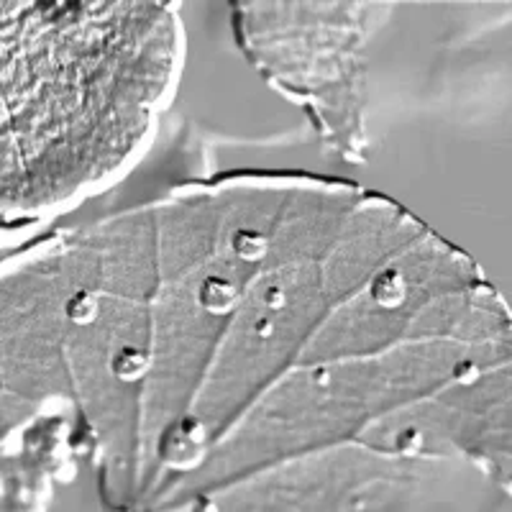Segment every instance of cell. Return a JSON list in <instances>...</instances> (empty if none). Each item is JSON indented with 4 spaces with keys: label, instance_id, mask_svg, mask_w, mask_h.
I'll list each match as a JSON object with an SVG mask.
<instances>
[{
    "label": "cell",
    "instance_id": "cell-4",
    "mask_svg": "<svg viewBox=\"0 0 512 512\" xmlns=\"http://www.w3.org/2000/svg\"><path fill=\"white\" fill-rule=\"evenodd\" d=\"M233 249H236L241 259H259L267 251V239L254 231H239L236 239H233Z\"/></svg>",
    "mask_w": 512,
    "mask_h": 512
},
{
    "label": "cell",
    "instance_id": "cell-2",
    "mask_svg": "<svg viewBox=\"0 0 512 512\" xmlns=\"http://www.w3.org/2000/svg\"><path fill=\"white\" fill-rule=\"evenodd\" d=\"M402 295H405V282L397 274H382L374 282V297L382 305H397L402 300Z\"/></svg>",
    "mask_w": 512,
    "mask_h": 512
},
{
    "label": "cell",
    "instance_id": "cell-1",
    "mask_svg": "<svg viewBox=\"0 0 512 512\" xmlns=\"http://www.w3.org/2000/svg\"><path fill=\"white\" fill-rule=\"evenodd\" d=\"M236 300V292H233V285L226 280H218V277H210L205 280V285L200 287V303L205 305L213 313H223L228 310Z\"/></svg>",
    "mask_w": 512,
    "mask_h": 512
},
{
    "label": "cell",
    "instance_id": "cell-6",
    "mask_svg": "<svg viewBox=\"0 0 512 512\" xmlns=\"http://www.w3.org/2000/svg\"><path fill=\"white\" fill-rule=\"evenodd\" d=\"M264 303L272 310L282 308V305H285V290H282V287H269L267 295H264Z\"/></svg>",
    "mask_w": 512,
    "mask_h": 512
},
{
    "label": "cell",
    "instance_id": "cell-7",
    "mask_svg": "<svg viewBox=\"0 0 512 512\" xmlns=\"http://www.w3.org/2000/svg\"><path fill=\"white\" fill-rule=\"evenodd\" d=\"M254 331L259 333V336H267V333L272 331V323H269V320H256Z\"/></svg>",
    "mask_w": 512,
    "mask_h": 512
},
{
    "label": "cell",
    "instance_id": "cell-3",
    "mask_svg": "<svg viewBox=\"0 0 512 512\" xmlns=\"http://www.w3.org/2000/svg\"><path fill=\"white\" fill-rule=\"evenodd\" d=\"M146 369V356L136 349H123L121 354L116 356V364H113V372L121 379H134L139 377Z\"/></svg>",
    "mask_w": 512,
    "mask_h": 512
},
{
    "label": "cell",
    "instance_id": "cell-5",
    "mask_svg": "<svg viewBox=\"0 0 512 512\" xmlns=\"http://www.w3.org/2000/svg\"><path fill=\"white\" fill-rule=\"evenodd\" d=\"M67 313H70V318H75L77 323H88V320H93L95 315V300L88 295V292H80V295H75L70 300Z\"/></svg>",
    "mask_w": 512,
    "mask_h": 512
}]
</instances>
